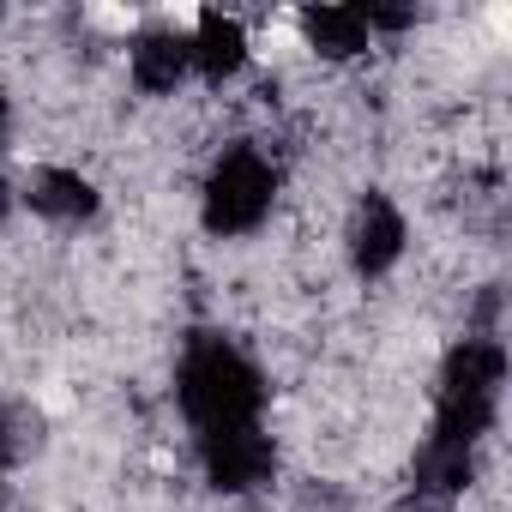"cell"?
Wrapping results in <instances>:
<instances>
[{
	"label": "cell",
	"mask_w": 512,
	"mask_h": 512,
	"mask_svg": "<svg viewBox=\"0 0 512 512\" xmlns=\"http://www.w3.org/2000/svg\"><path fill=\"white\" fill-rule=\"evenodd\" d=\"M199 470H205V482L217 494H247L278 470V446L260 434V422L211 428V434H199Z\"/></svg>",
	"instance_id": "cell-4"
},
{
	"label": "cell",
	"mask_w": 512,
	"mask_h": 512,
	"mask_svg": "<svg viewBox=\"0 0 512 512\" xmlns=\"http://www.w3.org/2000/svg\"><path fill=\"white\" fill-rule=\"evenodd\" d=\"M500 386H506V350L494 338H464L446 356V374H440V404H434V440H428V452L476 458V440L494 428Z\"/></svg>",
	"instance_id": "cell-2"
},
{
	"label": "cell",
	"mask_w": 512,
	"mask_h": 512,
	"mask_svg": "<svg viewBox=\"0 0 512 512\" xmlns=\"http://www.w3.org/2000/svg\"><path fill=\"white\" fill-rule=\"evenodd\" d=\"M241 61H247V31H241V19H229V13H199V25H193V37H187V67H193L199 79L223 85V79L241 73Z\"/></svg>",
	"instance_id": "cell-6"
},
{
	"label": "cell",
	"mask_w": 512,
	"mask_h": 512,
	"mask_svg": "<svg viewBox=\"0 0 512 512\" xmlns=\"http://www.w3.org/2000/svg\"><path fill=\"white\" fill-rule=\"evenodd\" d=\"M302 37H308L320 55L350 61V55L368 49V19H362L356 7H308V13H302Z\"/></svg>",
	"instance_id": "cell-9"
},
{
	"label": "cell",
	"mask_w": 512,
	"mask_h": 512,
	"mask_svg": "<svg viewBox=\"0 0 512 512\" xmlns=\"http://www.w3.org/2000/svg\"><path fill=\"white\" fill-rule=\"evenodd\" d=\"M175 398H181V410H187V422L199 434L247 428V422H260V410H266V380H260V368H253L229 338L199 332L187 344L181 368H175Z\"/></svg>",
	"instance_id": "cell-1"
},
{
	"label": "cell",
	"mask_w": 512,
	"mask_h": 512,
	"mask_svg": "<svg viewBox=\"0 0 512 512\" xmlns=\"http://www.w3.org/2000/svg\"><path fill=\"white\" fill-rule=\"evenodd\" d=\"M31 205L55 223H85V217H97V187L79 169H37L31 175Z\"/></svg>",
	"instance_id": "cell-8"
},
{
	"label": "cell",
	"mask_w": 512,
	"mask_h": 512,
	"mask_svg": "<svg viewBox=\"0 0 512 512\" xmlns=\"http://www.w3.org/2000/svg\"><path fill=\"white\" fill-rule=\"evenodd\" d=\"M0 217H7V181H0Z\"/></svg>",
	"instance_id": "cell-11"
},
{
	"label": "cell",
	"mask_w": 512,
	"mask_h": 512,
	"mask_svg": "<svg viewBox=\"0 0 512 512\" xmlns=\"http://www.w3.org/2000/svg\"><path fill=\"white\" fill-rule=\"evenodd\" d=\"M410 229H404V211L386 199V193H368L356 205V223H350V260L362 278H380L398 266V253H404Z\"/></svg>",
	"instance_id": "cell-5"
},
{
	"label": "cell",
	"mask_w": 512,
	"mask_h": 512,
	"mask_svg": "<svg viewBox=\"0 0 512 512\" xmlns=\"http://www.w3.org/2000/svg\"><path fill=\"white\" fill-rule=\"evenodd\" d=\"M272 199H278V163L253 145H229L205 175V229L247 235L272 217Z\"/></svg>",
	"instance_id": "cell-3"
},
{
	"label": "cell",
	"mask_w": 512,
	"mask_h": 512,
	"mask_svg": "<svg viewBox=\"0 0 512 512\" xmlns=\"http://www.w3.org/2000/svg\"><path fill=\"white\" fill-rule=\"evenodd\" d=\"M0 133H7V91H0Z\"/></svg>",
	"instance_id": "cell-10"
},
{
	"label": "cell",
	"mask_w": 512,
	"mask_h": 512,
	"mask_svg": "<svg viewBox=\"0 0 512 512\" xmlns=\"http://www.w3.org/2000/svg\"><path fill=\"white\" fill-rule=\"evenodd\" d=\"M187 73H193V67H187V37H175V31H145V37L133 43V85H139L145 97H169Z\"/></svg>",
	"instance_id": "cell-7"
}]
</instances>
